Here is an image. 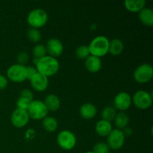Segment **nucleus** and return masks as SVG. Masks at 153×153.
I'll return each instance as SVG.
<instances>
[{"label": "nucleus", "instance_id": "35", "mask_svg": "<svg viewBox=\"0 0 153 153\" xmlns=\"http://www.w3.org/2000/svg\"><path fill=\"white\" fill-rule=\"evenodd\" d=\"M85 153H94L92 152V151H89V152H85Z\"/></svg>", "mask_w": 153, "mask_h": 153}, {"label": "nucleus", "instance_id": "16", "mask_svg": "<svg viewBox=\"0 0 153 153\" xmlns=\"http://www.w3.org/2000/svg\"><path fill=\"white\" fill-rule=\"evenodd\" d=\"M111 123L108 122L104 120H100L97 123L95 126L96 132L101 137H107L112 131Z\"/></svg>", "mask_w": 153, "mask_h": 153}, {"label": "nucleus", "instance_id": "30", "mask_svg": "<svg viewBox=\"0 0 153 153\" xmlns=\"http://www.w3.org/2000/svg\"><path fill=\"white\" fill-rule=\"evenodd\" d=\"M19 97H23V98L27 99V100H28L29 101L31 102L33 100L34 96H33V93L31 92L29 89L25 88V89L21 91L20 94H19Z\"/></svg>", "mask_w": 153, "mask_h": 153}, {"label": "nucleus", "instance_id": "4", "mask_svg": "<svg viewBox=\"0 0 153 153\" xmlns=\"http://www.w3.org/2000/svg\"><path fill=\"white\" fill-rule=\"evenodd\" d=\"M27 112L30 118L39 120L47 117L49 111L43 101L33 100L27 109Z\"/></svg>", "mask_w": 153, "mask_h": 153}, {"label": "nucleus", "instance_id": "31", "mask_svg": "<svg viewBox=\"0 0 153 153\" xmlns=\"http://www.w3.org/2000/svg\"><path fill=\"white\" fill-rule=\"evenodd\" d=\"M37 73V70L36 67H26V74H27V79L30 81V79L33 77L35 74Z\"/></svg>", "mask_w": 153, "mask_h": 153}, {"label": "nucleus", "instance_id": "27", "mask_svg": "<svg viewBox=\"0 0 153 153\" xmlns=\"http://www.w3.org/2000/svg\"><path fill=\"white\" fill-rule=\"evenodd\" d=\"M92 152L94 153H109L110 148L108 147L106 143L99 142V143H97L94 145Z\"/></svg>", "mask_w": 153, "mask_h": 153}, {"label": "nucleus", "instance_id": "9", "mask_svg": "<svg viewBox=\"0 0 153 153\" xmlns=\"http://www.w3.org/2000/svg\"><path fill=\"white\" fill-rule=\"evenodd\" d=\"M126 137L124 136L122 130L112 129L110 134L107 136V144L110 149L118 150L123 146Z\"/></svg>", "mask_w": 153, "mask_h": 153}, {"label": "nucleus", "instance_id": "34", "mask_svg": "<svg viewBox=\"0 0 153 153\" xmlns=\"http://www.w3.org/2000/svg\"><path fill=\"white\" fill-rule=\"evenodd\" d=\"M39 60H40V59H38V58H33V63H34V64H35V66L37 65V62H38Z\"/></svg>", "mask_w": 153, "mask_h": 153}, {"label": "nucleus", "instance_id": "10", "mask_svg": "<svg viewBox=\"0 0 153 153\" xmlns=\"http://www.w3.org/2000/svg\"><path fill=\"white\" fill-rule=\"evenodd\" d=\"M29 115L25 110L16 108L12 113L10 121L13 126L16 128H20L25 127L29 122Z\"/></svg>", "mask_w": 153, "mask_h": 153}, {"label": "nucleus", "instance_id": "11", "mask_svg": "<svg viewBox=\"0 0 153 153\" xmlns=\"http://www.w3.org/2000/svg\"><path fill=\"white\" fill-rule=\"evenodd\" d=\"M131 103H132V99L130 94L126 92L119 93L114 99V108L116 110L123 112L128 110Z\"/></svg>", "mask_w": 153, "mask_h": 153}, {"label": "nucleus", "instance_id": "3", "mask_svg": "<svg viewBox=\"0 0 153 153\" xmlns=\"http://www.w3.org/2000/svg\"><path fill=\"white\" fill-rule=\"evenodd\" d=\"M48 21V14L44 10L40 8L33 9L27 16V22L31 28H42L46 24Z\"/></svg>", "mask_w": 153, "mask_h": 153}, {"label": "nucleus", "instance_id": "23", "mask_svg": "<svg viewBox=\"0 0 153 153\" xmlns=\"http://www.w3.org/2000/svg\"><path fill=\"white\" fill-rule=\"evenodd\" d=\"M117 114L116 109L112 106H107V107L104 108L103 110L102 111L101 116L104 120L108 121V122H111L114 120L115 116Z\"/></svg>", "mask_w": 153, "mask_h": 153}, {"label": "nucleus", "instance_id": "17", "mask_svg": "<svg viewBox=\"0 0 153 153\" xmlns=\"http://www.w3.org/2000/svg\"><path fill=\"white\" fill-rule=\"evenodd\" d=\"M45 105L47 108L48 111H56L60 108L61 106V101L59 98L55 94H49L44 99Z\"/></svg>", "mask_w": 153, "mask_h": 153}, {"label": "nucleus", "instance_id": "19", "mask_svg": "<svg viewBox=\"0 0 153 153\" xmlns=\"http://www.w3.org/2000/svg\"><path fill=\"white\" fill-rule=\"evenodd\" d=\"M125 7L131 13H139L145 7L146 1L144 0H126L124 2Z\"/></svg>", "mask_w": 153, "mask_h": 153}, {"label": "nucleus", "instance_id": "33", "mask_svg": "<svg viewBox=\"0 0 153 153\" xmlns=\"http://www.w3.org/2000/svg\"><path fill=\"white\" fill-rule=\"evenodd\" d=\"M123 133L124 136H131L133 133V130L131 128H128V127H126L123 130Z\"/></svg>", "mask_w": 153, "mask_h": 153}, {"label": "nucleus", "instance_id": "18", "mask_svg": "<svg viewBox=\"0 0 153 153\" xmlns=\"http://www.w3.org/2000/svg\"><path fill=\"white\" fill-rule=\"evenodd\" d=\"M138 18L144 25H153V10L149 7H143L138 13Z\"/></svg>", "mask_w": 153, "mask_h": 153}, {"label": "nucleus", "instance_id": "26", "mask_svg": "<svg viewBox=\"0 0 153 153\" xmlns=\"http://www.w3.org/2000/svg\"><path fill=\"white\" fill-rule=\"evenodd\" d=\"M75 54H76V56L77 57V58L80 60H85L89 55H91L88 46H85V45L79 46L76 49Z\"/></svg>", "mask_w": 153, "mask_h": 153}, {"label": "nucleus", "instance_id": "29", "mask_svg": "<svg viewBox=\"0 0 153 153\" xmlns=\"http://www.w3.org/2000/svg\"><path fill=\"white\" fill-rule=\"evenodd\" d=\"M16 59H17L18 64H20V65L25 66V64L28 62V59H29V57L27 52H21L18 54L17 57H16Z\"/></svg>", "mask_w": 153, "mask_h": 153}, {"label": "nucleus", "instance_id": "21", "mask_svg": "<svg viewBox=\"0 0 153 153\" xmlns=\"http://www.w3.org/2000/svg\"><path fill=\"white\" fill-rule=\"evenodd\" d=\"M114 121L117 129H123L129 123V117L125 112L121 111L117 114Z\"/></svg>", "mask_w": 153, "mask_h": 153}, {"label": "nucleus", "instance_id": "25", "mask_svg": "<svg viewBox=\"0 0 153 153\" xmlns=\"http://www.w3.org/2000/svg\"><path fill=\"white\" fill-rule=\"evenodd\" d=\"M32 54L34 58H38V59L43 58L46 55H47L46 46L43 44H37L33 48Z\"/></svg>", "mask_w": 153, "mask_h": 153}, {"label": "nucleus", "instance_id": "24", "mask_svg": "<svg viewBox=\"0 0 153 153\" xmlns=\"http://www.w3.org/2000/svg\"><path fill=\"white\" fill-rule=\"evenodd\" d=\"M27 37L31 42L37 43L41 40V33L39 29L31 28L27 32Z\"/></svg>", "mask_w": 153, "mask_h": 153}, {"label": "nucleus", "instance_id": "20", "mask_svg": "<svg viewBox=\"0 0 153 153\" xmlns=\"http://www.w3.org/2000/svg\"><path fill=\"white\" fill-rule=\"evenodd\" d=\"M124 49V44L120 39H113L109 42L108 52H110L114 56H117L122 54Z\"/></svg>", "mask_w": 153, "mask_h": 153}, {"label": "nucleus", "instance_id": "7", "mask_svg": "<svg viewBox=\"0 0 153 153\" xmlns=\"http://www.w3.org/2000/svg\"><path fill=\"white\" fill-rule=\"evenodd\" d=\"M153 68L149 64H143L137 67L134 72V79L137 83L145 84L152 79Z\"/></svg>", "mask_w": 153, "mask_h": 153}, {"label": "nucleus", "instance_id": "12", "mask_svg": "<svg viewBox=\"0 0 153 153\" xmlns=\"http://www.w3.org/2000/svg\"><path fill=\"white\" fill-rule=\"evenodd\" d=\"M48 55L56 58L61 56L64 52V46L62 42L57 38H51L47 41L46 46Z\"/></svg>", "mask_w": 153, "mask_h": 153}, {"label": "nucleus", "instance_id": "2", "mask_svg": "<svg viewBox=\"0 0 153 153\" xmlns=\"http://www.w3.org/2000/svg\"><path fill=\"white\" fill-rule=\"evenodd\" d=\"M110 40L105 36H97L93 39L88 46L91 55L101 58L108 52Z\"/></svg>", "mask_w": 153, "mask_h": 153}, {"label": "nucleus", "instance_id": "22", "mask_svg": "<svg viewBox=\"0 0 153 153\" xmlns=\"http://www.w3.org/2000/svg\"><path fill=\"white\" fill-rule=\"evenodd\" d=\"M43 128L48 132H54L58 128V121L53 117H46L42 121Z\"/></svg>", "mask_w": 153, "mask_h": 153}, {"label": "nucleus", "instance_id": "1", "mask_svg": "<svg viewBox=\"0 0 153 153\" xmlns=\"http://www.w3.org/2000/svg\"><path fill=\"white\" fill-rule=\"evenodd\" d=\"M59 67L60 64L58 60L49 55H46L40 58L36 65L37 73L47 78L56 74L59 70Z\"/></svg>", "mask_w": 153, "mask_h": 153}, {"label": "nucleus", "instance_id": "6", "mask_svg": "<svg viewBox=\"0 0 153 153\" xmlns=\"http://www.w3.org/2000/svg\"><path fill=\"white\" fill-rule=\"evenodd\" d=\"M57 143L58 146L64 150H71L76 146V135L69 130H63L58 133Z\"/></svg>", "mask_w": 153, "mask_h": 153}, {"label": "nucleus", "instance_id": "13", "mask_svg": "<svg viewBox=\"0 0 153 153\" xmlns=\"http://www.w3.org/2000/svg\"><path fill=\"white\" fill-rule=\"evenodd\" d=\"M30 83L34 90L37 92H43L49 86V79L46 76L37 73L31 79Z\"/></svg>", "mask_w": 153, "mask_h": 153}, {"label": "nucleus", "instance_id": "28", "mask_svg": "<svg viewBox=\"0 0 153 153\" xmlns=\"http://www.w3.org/2000/svg\"><path fill=\"white\" fill-rule=\"evenodd\" d=\"M31 101H29L27 99L23 98V97H19L16 102V108L22 109V110L27 111L28 106H29Z\"/></svg>", "mask_w": 153, "mask_h": 153}, {"label": "nucleus", "instance_id": "32", "mask_svg": "<svg viewBox=\"0 0 153 153\" xmlns=\"http://www.w3.org/2000/svg\"><path fill=\"white\" fill-rule=\"evenodd\" d=\"M7 86V79L3 75L0 74V91L4 90Z\"/></svg>", "mask_w": 153, "mask_h": 153}, {"label": "nucleus", "instance_id": "8", "mask_svg": "<svg viewBox=\"0 0 153 153\" xmlns=\"http://www.w3.org/2000/svg\"><path fill=\"white\" fill-rule=\"evenodd\" d=\"M7 77L11 82H22L27 79L26 67L20 64H13L7 70Z\"/></svg>", "mask_w": 153, "mask_h": 153}, {"label": "nucleus", "instance_id": "5", "mask_svg": "<svg viewBox=\"0 0 153 153\" xmlns=\"http://www.w3.org/2000/svg\"><path fill=\"white\" fill-rule=\"evenodd\" d=\"M131 99L134 106L140 110H146L152 105V96L146 91L140 90L137 91Z\"/></svg>", "mask_w": 153, "mask_h": 153}, {"label": "nucleus", "instance_id": "14", "mask_svg": "<svg viewBox=\"0 0 153 153\" xmlns=\"http://www.w3.org/2000/svg\"><path fill=\"white\" fill-rule=\"evenodd\" d=\"M85 67L91 73H96L100 70L102 66L101 59L94 55H89L85 59Z\"/></svg>", "mask_w": 153, "mask_h": 153}, {"label": "nucleus", "instance_id": "15", "mask_svg": "<svg viewBox=\"0 0 153 153\" xmlns=\"http://www.w3.org/2000/svg\"><path fill=\"white\" fill-rule=\"evenodd\" d=\"M81 117L85 120H91L95 117L97 114V108L92 103H85L79 109Z\"/></svg>", "mask_w": 153, "mask_h": 153}]
</instances>
